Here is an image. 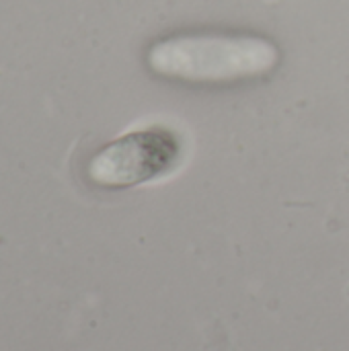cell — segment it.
I'll return each instance as SVG.
<instances>
[{"label":"cell","mask_w":349,"mask_h":351,"mask_svg":"<svg viewBox=\"0 0 349 351\" xmlns=\"http://www.w3.org/2000/svg\"><path fill=\"white\" fill-rule=\"evenodd\" d=\"M181 142L158 128L125 134L103 148L88 167L91 179L103 187H132L175 169Z\"/></svg>","instance_id":"2"},{"label":"cell","mask_w":349,"mask_h":351,"mask_svg":"<svg viewBox=\"0 0 349 351\" xmlns=\"http://www.w3.org/2000/svg\"><path fill=\"white\" fill-rule=\"evenodd\" d=\"M148 62L169 78L226 82L269 72L278 64V49L259 37L187 35L156 43Z\"/></svg>","instance_id":"1"}]
</instances>
